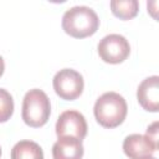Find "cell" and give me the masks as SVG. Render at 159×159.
Masks as SVG:
<instances>
[{
	"label": "cell",
	"instance_id": "6da1fadb",
	"mask_svg": "<svg viewBox=\"0 0 159 159\" xmlns=\"http://www.w3.org/2000/svg\"><path fill=\"white\" fill-rule=\"evenodd\" d=\"M98 26L99 19L96 11L84 5L71 7L62 16L63 31L75 39L92 36L98 30Z\"/></svg>",
	"mask_w": 159,
	"mask_h": 159
},
{
	"label": "cell",
	"instance_id": "7a4b0ae2",
	"mask_svg": "<svg viewBox=\"0 0 159 159\" xmlns=\"http://www.w3.org/2000/svg\"><path fill=\"white\" fill-rule=\"evenodd\" d=\"M127 112V102L117 92H106L99 96L93 108L96 120L104 128H116L122 124Z\"/></svg>",
	"mask_w": 159,
	"mask_h": 159
},
{
	"label": "cell",
	"instance_id": "3957f363",
	"mask_svg": "<svg viewBox=\"0 0 159 159\" xmlns=\"http://www.w3.org/2000/svg\"><path fill=\"white\" fill-rule=\"evenodd\" d=\"M51 114V103L47 94L39 88L26 92L22 101V119L32 128L45 125Z\"/></svg>",
	"mask_w": 159,
	"mask_h": 159
},
{
	"label": "cell",
	"instance_id": "277c9868",
	"mask_svg": "<svg viewBox=\"0 0 159 159\" xmlns=\"http://www.w3.org/2000/svg\"><path fill=\"white\" fill-rule=\"evenodd\" d=\"M52 83L56 94L65 101H73L78 98L84 87L82 75L72 68L60 70L55 75Z\"/></svg>",
	"mask_w": 159,
	"mask_h": 159
},
{
	"label": "cell",
	"instance_id": "5b68a950",
	"mask_svg": "<svg viewBox=\"0 0 159 159\" xmlns=\"http://www.w3.org/2000/svg\"><path fill=\"white\" fill-rule=\"evenodd\" d=\"M97 50L99 57L104 62L117 65L128 58L130 45L124 36L119 34H109L98 42Z\"/></svg>",
	"mask_w": 159,
	"mask_h": 159
},
{
	"label": "cell",
	"instance_id": "8992f818",
	"mask_svg": "<svg viewBox=\"0 0 159 159\" xmlns=\"http://www.w3.org/2000/svg\"><path fill=\"white\" fill-rule=\"evenodd\" d=\"M56 134L61 137H71L82 140L87 135V122L82 113L75 109L65 111L56 122Z\"/></svg>",
	"mask_w": 159,
	"mask_h": 159
},
{
	"label": "cell",
	"instance_id": "52a82bcc",
	"mask_svg": "<svg viewBox=\"0 0 159 159\" xmlns=\"http://www.w3.org/2000/svg\"><path fill=\"white\" fill-rule=\"evenodd\" d=\"M158 147L143 134H130L123 142V152L129 159H150Z\"/></svg>",
	"mask_w": 159,
	"mask_h": 159
},
{
	"label": "cell",
	"instance_id": "ba28073f",
	"mask_svg": "<svg viewBox=\"0 0 159 159\" xmlns=\"http://www.w3.org/2000/svg\"><path fill=\"white\" fill-rule=\"evenodd\" d=\"M139 104L148 112L159 111V77L150 76L140 82L137 89Z\"/></svg>",
	"mask_w": 159,
	"mask_h": 159
},
{
	"label": "cell",
	"instance_id": "9c48e42d",
	"mask_svg": "<svg viewBox=\"0 0 159 159\" xmlns=\"http://www.w3.org/2000/svg\"><path fill=\"white\" fill-rule=\"evenodd\" d=\"M83 152L82 140L71 137H61L52 145L53 159H82Z\"/></svg>",
	"mask_w": 159,
	"mask_h": 159
},
{
	"label": "cell",
	"instance_id": "30bf717a",
	"mask_svg": "<svg viewBox=\"0 0 159 159\" xmlns=\"http://www.w3.org/2000/svg\"><path fill=\"white\" fill-rule=\"evenodd\" d=\"M11 159H43V152L36 142L20 140L11 149Z\"/></svg>",
	"mask_w": 159,
	"mask_h": 159
},
{
	"label": "cell",
	"instance_id": "8fae6325",
	"mask_svg": "<svg viewBox=\"0 0 159 159\" xmlns=\"http://www.w3.org/2000/svg\"><path fill=\"white\" fill-rule=\"evenodd\" d=\"M109 5L113 15L120 20H130L139 11V2L137 0H112Z\"/></svg>",
	"mask_w": 159,
	"mask_h": 159
},
{
	"label": "cell",
	"instance_id": "7c38bea8",
	"mask_svg": "<svg viewBox=\"0 0 159 159\" xmlns=\"http://www.w3.org/2000/svg\"><path fill=\"white\" fill-rule=\"evenodd\" d=\"M14 113L12 96L4 88H0V123L7 122Z\"/></svg>",
	"mask_w": 159,
	"mask_h": 159
},
{
	"label": "cell",
	"instance_id": "4fadbf2b",
	"mask_svg": "<svg viewBox=\"0 0 159 159\" xmlns=\"http://www.w3.org/2000/svg\"><path fill=\"white\" fill-rule=\"evenodd\" d=\"M157 147L159 145V143H158V122H154V123H152L148 128H147V134H145Z\"/></svg>",
	"mask_w": 159,
	"mask_h": 159
},
{
	"label": "cell",
	"instance_id": "5bb4252c",
	"mask_svg": "<svg viewBox=\"0 0 159 159\" xmlns=\"http://www.w3.org/2000/svg\"><path fill=\"white\" fill-rule=\"evenodd\" d=\"M4 70H5V62H4V58L0 56V77L2 76Z\"/></svg>",
	"mask_w": 159,
	"mask_h": 159
},
{
	"label": "cell",
	"instance_id": "9a60e30c",
	"mask_svg": "<svg viewBox=\"0 0 159 159\" xmlns=\"http://www.w3.org/2000/svg\"><path fill=\"white\" fill-rule=\"evenodd\" d=\"M0 157H1V148H0Z\"/></svg>",
	"mask_w": 159,
	"mask_h": 159
},
{
	"label": "cell",
	"instance_id": "2e32d148",
	"mask_svg": "<svg viewBox=\"0 0 159 159\" xmlns=\"http://www.w3.org/2000/svg\"><path fill=\"white\" fill-rule=\"evenodd\" d=\"M150 159H157V158H154V157H153V158H150Z\"/></svg>",
	"mask_w": 159,
	"mask_h": 159
}]
</instances>
